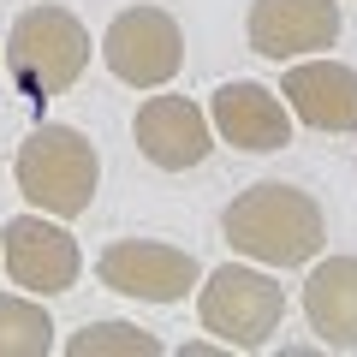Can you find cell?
Instances as JSON below:
<instances>
[{
	"mask_svg": "<svg viewBox=\"0 0 357 357\" xmlns=\"http://www.w3.org/2000/svg\"><path fill=\"white\" fill-rule=\"evenodd\" d=\"M220 232L238 256L262 268H304L321 256L328 244V215L304 185H286V178H262L250 191H238L220 215Z\"/></svg>",
	"mask_w": 357,
	"mask_h": 357,
	"instance_id": "obj_1",
	"label": "cell"
},
{
	"mask_svg": "<svg viewBox=\"0 0 357 357\" xmlns=\"http://www.w3.org/2000/svg\"><path fill=\"white\" fill-rule=\"evenodd\" d=\"M18 197L54 220H77L102 191V155L77 126H36L13 155Z\"/></svg>",
	"mask_w": 357,
	"mask_h": 357,
	"instance_id": "obj_2",
	"label": "cell"
},
{
	"mask_svg": "<svg viewBox=\"0 0 357 357\" xmlns=\"http://www.w3.org/2000/svg\"><path fill=\"white\" fill-rule=\"evenodd\" d=\"M89 54H96V42H89L84 18L66 6H30L6 30V72L30 102L66 96L89 72Z\"/></svg>",
	"mask_w": 357,
	"mask_h": 357,
	"instance_id": "obj_3",
	"label": "cell"
},
{
	"mask_svg": "<svg viewBox=\"0 0 357 357\" xmlns=\"http://www.w3.org/2000/svg\"><path fill=\"white\" fill-rule=\"evenodd\" d=\"M197 321L227 351H262L286 321V292L262 262H220L197 286Z\"/></svg>",
	"mask_w": 357,
	"mask_h": 357,
	"instance_id": "obj_4",
	"label": "cell"
},
{
	"mask_svg": "<svg viewBox=\"0 0 357 357\" xmlns=\"http://www.w3.org/2000/svg\"><path fill=\"white\" fill-rule=\"evenodd\" d=\"M102 66L131 89H167L185 66V30L167 6H126L102 30Z\"/></svg>",
	"mask_w": 357,
	"mask_h": 357,
	"instance_id": "obj_5",
	"label": "cell"
},
{
	"mask_svg": "<svg viewBox=\"0 0 357 357\" xmlns=\"http://www.w3.org/2000/svg\"><path fill=\"white\" fill-rule=\"evenodd\" d=\"M0 262H6V280L30 298H60L77 286L84 274V250L77 238L60 227L54 215L30 208V215H13L0 227Z\"/></svg>",
	"mask_w": 357,
	"mask_h": 357,
	"instance_id": "obj_6",
	"label": "cell"
},
{
	"mask_svg": "<svg viewBox=\"0 0 357 357\" xmlns=\"http://www.w3.org/2000/svg\"><path fill=\"white\" fill-rule=\"evenodd\" d=\"M96 274H102L107 292L119 298H137V304H185L203 280L191 250L178 244H161V238H119L96 256Z\"/></svg>",
	"mask_w": 357,
	"mask_h": 357,
	"instance_id": "obj_7",
	"label": "cell"
},
{
	"mask_svg": "<svg viewBox=\"0 0 357 357\" xmlns=\"http://www.w3.org/2000/svg\"><path fill=\"white\" fill-rule=\"evenodd\" d=\"M280 102H286L292 119H304V126L321 131V137H351L357 131V66L321 60V54L286 60Z\"/></svg>",
	"mask_w": 357,
	"mask_h": 357,
	"instance_id": "obj_8",
	"label": "cell"
},
{
	"mask_svg": "<svg viewBox=\"0 0 357 357\" xmlns=\"http://www.w3.org/2000/svg\"><path fill=\"white\" fill-rule=\"evenodd\" d=\"M345 30L340 0H250V18H244V36L250 54L262 60H304V54L333 48Z\"/></svg>",
	"mask_w": 357,
	"mask_h": 357,
	"instance_id": "obj_9",
	"label": "cell"
},
{
	"mask_svg": "<svg viewBox=\"0 0 357 357\" xmlns=\"http://www.w3.org/2000/svg\"><path fill=\"white\" fill-rule=\"evenodd\" d=\"M131 137H137L143 161L161 167V173H191L215 149V126L191 96H149L131 119Z\"/></svg>",
	"mask_w": 357,
	"mask_h": 357,
	"instance_id": "obj_10",
	"label": "cell"
},
{
	"mask_svg": "<svg viewBox=\"0 0 357 357\" xmlns=\"http://www.w3.org/2000/svg\"><path fill=\"white\" fill-rule=\"evenodd\" d=\"M203 114H208V126H215V137L232 143V149H244V155H274V149L292 143V114H286L280 89L250 84V77L220 84Z\"/></svg>",
	"mask_w": 357,
	"mask_h": 357,
	"instance_id": "obj_11",
	"label": "cell"
},
{
	"mask_svg": "<svg viewBox=\"0 0 357 357\" xmlns=\"http://www.w3.org/2000/svg\"><path fill=\"white\" fill-rule=\"evenodd\" d=\"M304 321L328 351H357V256H321L310 268Z\"/></svg>",
	"mask_w": 357,
	"mask_h": 357,
	"instance_id": "obj_12",
	"label": "cell"
},
{
	"mask_svg": "<svg viewBox=\"0 0 357 357\" xmlns=\"http://www.w3.org/2000/svg\"><path fill=\"white\" fill-rule=\"evenodd\" d=\"M54 321L48 304L30 292H0V357H48Z\"/></svg>",
	"mask_w": 357,
	"mask_h": 357,
	"instance_id": "obj_13",
	"label": "cell"
},
{
	"mask_svg": "<svg viewBox=\"0 0 357 357\" xmlns=\"http://www.w3.org/2000/svg\"><path fill=\"white\" fill-rule=\"evenodd\" d=\"M66 357H161V340L143 333L137 321H89L84 333L66 340Z\"/></svg>",
	"mask_w": 357,
	"mask_h": 357,
	"instance_id": "obj_14",
	"label": "cell"
},
{
	"mask_svg": "<svg viewBox=\"0 0 357 357\" xmlns=\"http://www.w3.org/2000/svg\"><path fill=\"white\" fill-rule=\"evenodd\" d=\"M220 351H227L220 340H185L178 345V357H220Z\"/></svg>",
	"mask_w": 357,
	"mask_h": 357,
	"instance_id": "obj_15",
	"label": "cell"
}]
</instances>
